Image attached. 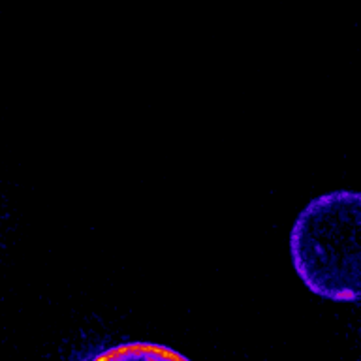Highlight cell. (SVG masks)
Masks as SVG:
<instances>
[{
	"label": "cell",
	"mask_w": 361,
	"mask_h": 361,
	"mask_svg": "<svg viewBox=\"0 0 361 361\" xmlns=\"http://www.w3.org/2000/svg\"><path fill=\"white\" fill-rule=\"evenodd\" d=\"M361 196L333 190L298 214L290 233L293 269L310 292L331 301L360 299Z\"/></svg>",
	"instance_id": "6da1fadb"
},
{
	"label": "cell",
	"mask_w": 361,
	"mask_h": 361,
	"mask_svg": "<svg viewBox=\"0 0 361 361\" xmlns=\"http://www.w3.org/2000/svg\"><path fill=\"white\" fill-rule=\"evenodd\" d=\"M89 361H190L177 350L157 343H121L100 350Z\"/></svg>",
	"instance_id": "7a4b0ae2"
}]
</instances>
